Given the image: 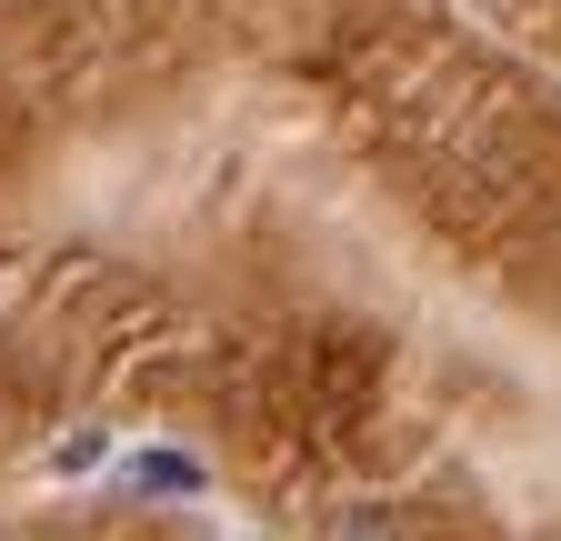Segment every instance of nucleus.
Wrapping results in <instances>:
<instances>
[{
  "instance_id": "f257e3e1",
  "label": "nucleus",
  "mask_w": 561,
  "mask_h": 541,
  "mask_svg": "<svg viewBox=\"0 0 561 541\" xmlns=\"http://www.w3.org/2000/svg\"><path fill=\"white\" fill-rule=\"evenodd\" d=\"M331 541H401V521H391V511H351Z\"/></svg>"
}]
</instances>
